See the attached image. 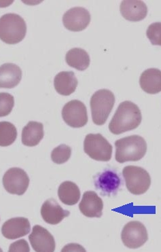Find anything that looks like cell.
<instances>
[{"mask_svg":"<svg viewBox=\"0 0 161 252\" xmlns=\"http://www.w3.org/2000/svg\"><path fill=\"white\" fill-rule=\"evenodd\" d=\"M17 130L12 123L3 121L0 122V146L6 147L15 142Z\"/></svg>","mask_w":161,"mask_h":252,"instance_id":"cell-23","label":"cell"},{"mask_svg":"<svg viewBox=\"0 0 161 252\" xmlns=\"http://www.w3.org/2000/svg\"><path fill=\"white\" fill-rule=\"evenodd\" d=\"M22 78V71L13 63H5L0 66V89H13L19 85Z\"/></svg>","mask_w":161,"mask_h":252,"instance_id":"cell-17","label":"cell"},{"mask_svg":"<svg viewBox=\"0 0 161 252\" xmlns=\"http://www.w3.org/2000/svg\"><path fill=\"white\" fill-rule=\"evenodd\" d=\"M115 103L113 93L107 89H101L95 93L91 99L93 121L97 125H104L108 119Z\"/></svg>","mask_w":161,"mask_h":252,"instance_id":"cell-4","label":"cell"},{"mask_svg":"<svg viewBox=\"0 0 161 252\" xmlns=\"http://www.w3.org/2000/svg\"><path fill=\"white\" fill-rule=\"evenodd\" d=\"M123 17L130 21H140L146 17L148 8L146 3L139 0H127L121 4Z\"/></svg>","mask_w":161,"mask_h":252,"instance_id":"cell-16","label":"cell"},{"mask_svg":"<svg viewBox=\"0 0 161 252\" xmlns=\"http://www.w3.org/2000/svg\"><path fill=\"white\" fill-rule=\"evenodd\" d=\"M0 251L2 252V250H1V249H0Z\"/></svg>","mask_w":161,"mask_h":252,"instance_id":"cell-29","label":"cell"},{"mask_svg":"<svg viewBox=\"0 0 161 252\" xmlns=\"http://www.w3.org/2000/svg\"><path fill=\"white\" fill-rule=\"evenodd\" d=\"M60 201L67 205H76L80 198L79 188L74 182L65 181L61 184L58 189Z\"/></svg>","mask_w":161,"mask_h":252,"instance_id":"cell-21","label":"cell"},{"mask_svg":"<svg viewBox=\"0 0 161 252\" xmlns=\"http://www.w3.org/2000/svg\"><path fill=\"white\" fill-rule=\"evenodd\" d=\"M121 239L125 246L130 249H137L148 241L147 229L140 221H130L123 228Z\"/></svg>","mask_w":161,"mask_h":252,"instance_id":"cell-7","label":"cell"},{"mask_svg":"<svg viewBox=\"0 0 161 252\" xmlns=\"http://www.w3.org/2000/svg\"><path fill=\"white\" fill-rule=\"evenodd\" d=\"M71 155V148L67 145L62 144L53 150L51 159L55 163L62 164L65 163L70 158Z\"/></svg>","mask_w":161,"mask_h":252,"instance_id":"cell-24","label":"cell"},{"mask_svg":"<svg viewBox=\"0 0 161 252\" xmlns=\"http://www.w3.org/2000/svg\"><path fill=\"white\" fill-rule=\"evenodd\" d=\"M31 230V224L26 218H14L3 223L1 233L6 239H17L28 235Z\"/></svg>","mask_w":161,"mask_h":252,"instance_id":"cell-12","label":"cell"},{"mask_svg":"<svg viewBox=\"0 0 161 252\" xmlns=\"http://www.w3.org/2000/svg\"><path fill=\"white\" fill-rule=\"evenodd\" d=\"M62 252H86V250L80 245L71 244L64 247Z\"/></svg>","mask_w":161,"mask_h":252,"instance_id":"cell-28","label":"cell"},{"mask_svg":"<svg viewBox=\"0 0 161 252\" xmlns=\"http://www.w3.org/2000/svg\"><path fill=\"white\" fill-rule=\"evenodd\" d=\"M41 215L43 220L48 224H60L65 218L70 215L69 211L64 210L53 198L44 202L41 208Z\"/></svg>","mask_w":161,"mask_h":252,"instance_id":"cell-15","label":"cell"},{"mask_svg":"<svg viewBox=\"0 0 161 252\" xmlns=\"http://www.w3.org/2000/svg\"><path fill=\"white\" fill-rule=\"evenodd\" d=\"M62 117L66 124L71 127H83L88 122L87 108L79 100H72L64 105Z\"/></svg>","mask_w":161,"mask_h":252,"instance_id":"cell-9","label":"cell"},{"mask_svg":"<svg viewBox=\"0 0 161 252\" xmlns=\"http://www.w3.org/2000/svg\"><path fill=\"white\" fill-rule=\"evenodd\" d=\"M26 21L17 14L8 13L0 18V40L8 44L21 42L26 37Z\"/></svg>","mask_w":161,"mask_h":252,"instance_id":"cell-3","label":"cell"},{"mask_svg":"<svg viewBox=\"0 0 161 252\" xmlns=\"http://www.w3.org/2000/svg\"><path fill=\"white\" fill-rule=\"evenodd\" d=\"M55 90L62 95H70L76 91L78 80L73 71H62L54 79Z\"/></svg>","mask_w":161,"mask_h":252,"instance_id":"cell-18","label":"cell"},{"mask_svg":"<svg viewBox=\"0 0 161 252\" xmlns=\"http://www.w3.org/2000/svg\"><path fill=\"white\" fill-rule=\"evenodd\" d=\"M68 65L77 70H86L90 65V57L85 51L79 48H74L67 52L65 57Z\"/></svg>","mask_w":161,"mask_h":252,"instance_id":"cell-22","label":"cell"},{"mask_svg":"<svg viewBox=\"0 0 161 252\" xmlns=\"http://www.w3.org/2000/svg\"><path fill=\"white\" fill-rule=\"evenodd\" d=\"M14 105V99L12 94L0 93V117H4L11 113Z\"/></svg>","mask_w":161,"mask_h":252,"instance_id":"cell-25","label":"cell"},{"mask_svg":"<svg viewBox=\"0 0 161 252\" xmlns=\"http://www.w3.org/2000/svg\"><path fill=\"white\" fill-rule=\"evenodd\" d=\"M141 89L149 94H157L161 91V72L158 69L144 71L139 80Z\"/></svg>","mask_w":161,"mask_h":252,"instance_id":"cell-19","label":"cell"},{"mask_svg":"<svg viewBox=\"0 0 161 252\" xmlns=\"http://www.w3.org/2000/svg\"><path fill=\"white\" fill-rule=\"evenodd\" d=\"M44 135V126L42 123L30 121L23 129V144L29 147L37 146Z\"/></svg>","mask_w":161,"mask_h":252,"instance_id":"cell-20","label":"cell"},{"mask_svg":"<svg viewBox=\"0 0 161 252\" xmlns=\"http://www.w3.org/2000/svg\"><path fill=\"white\" fill-rule=\"evenodd\" d=\"M116 160L120 163L138 161L147 152V144L142 137L131 135L119 139L115 142Z\"/></svg>","mask_w":161,"mask_h":252,"instance_id":"cell-2","label":"cell"},{"mask_svg":"<svg viewBox=\"0 0 161 252\" xmlns=\"http://www.w3.org/2000/svg\"><path fill=\"white\" fill-rule=\"evenodd\" d=\"M80 212L88 218H101L103 214V203L94 191L84 193L79 204Z\"/></svg>","mask_w":161,"mask_h":252,"instance_id":"cell-13","label":"cell"},{"mask_svg":"<svg viewBox=\"0 0 161 252\" xmlns=\"http://www.w3.org/2000/svg\"><path fill=\"white\" fill-rule=\"evenodd\" d=\"M32 248L35 252H52L55 250V241L53 236L42 226H33L32 233L29 236Z\"/></svg>","mask_w":161,"mask_h":252,"instance_id":"cell-11","label":"cell"},{"mask_svg":"<svg viewBox=\"0 0 161 252\" xmlns=\"http://www.w3.org/2000/svg\"><path fill=\"white\" fill-rule=\"evenodd\" d=\"M121 180L114 171L106 170L101 173L95 180V186L101 191L102 195L110 196L116 194L121 187Z\"/></svg>","mask_w":161,"mask_h":252,"instance_id":"cell-14","label":"cell"},{"mask_svg":"<svg viewBox=\"0 0 161 252\" xmlns=\"http://www.w3.org/2000/svg\"><path fill=\"white\" fill-rule=\"evenodd\" d=\"M141 113L138 106L131 101H124L119 105L109 125L111 133L120 135L135 129L141 124Z\"/></svg>","mask_w":161,"mask_h":252,"instance_id":"cell-1","label":"cell"},{"mask_svg":"<svg viewBox=\"0 0 161 252\" xmlns=\"http://www.w3.org/2000/svg\"><path fill=\"white\" fill-rule=\"evenodd\" d=\"M127 188L131 194L141 195L147 192L151 184V178L147 171L135 166H128L123 170Z\"/></svg>","mask_w":161,"mask_h":252,"instance_id":"cell-5","label":"cell"},{"mask_svg":"<svg viewBox=\"0 0 161 252\" xmlns=\"http://www.w3.org/2000/svg\"><path fill=\"white\" fill-rule=\"evenodd\" d=\"M2 181L7 192L19 196L26 192L30 184V178L26 171L18 167L8 169L5 173Z\"/></svg>","mask_w":161,"mask_h":252,"instance_id":"cell-8","label":"cell"},{"mask_svg":"<svg viewBox=\"0 0 161 252\" xmlns=\"http://www.w3.org/2000/svg\"><path fill=\"white\" fill-rule=\"evenodd\" d=\"M9 252H30V248L25 239H21L10 245Z\"/></svg>","mask_w":161,"mask_h":252,"instance_id":"cell-27","label":"cell"},{"mask_svg":"<svg viewBox=\"0 0 161 252\" xmlns=\"http://www.w3.org/2000/svg\"><path fill=\"white\" fill-rule=\"evenodd\" d=\"M91 22V14L87 9L74 7L69 9L63 17V23L66 29L71 32L85 30Z\"/></svg>","mask_w":161,"mask_h":252,"instance_id":"cell-10","label":"cell"},{"mask_svg":"<svg viewBox=\"0 0 161 252\" xmlns=\"http://www.w3.org/2000/svg\"><path fill=\"white\" fill-rule=\"evenodd\" d=\"M161 23H155L150 25L147 30V36L150 42L154 45L160 46L161 44Z\"/></svg>","mask_w":161,"mask_h":252,"instance_id":"cell-26","label":"cell"},{"mask_svg":"<svg viewBox=\"0 0 161 252\" xmlns=\"http://www.w3.org/2000/svg\"><path fill=\"white\" fill-rule=\"evenodd\" d=\"M112 146L101 134H89L84 142L88 156L98 161L107 162L112 158Z\"/></svg>","mask_w":161,"mask_h":252,"instance_id":"cell-6","label":"cell"}]
</instances>
